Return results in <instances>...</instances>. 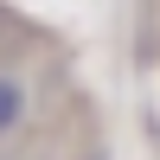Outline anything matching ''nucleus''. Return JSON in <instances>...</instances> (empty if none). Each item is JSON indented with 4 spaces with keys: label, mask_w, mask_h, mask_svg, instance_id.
I'll return each mask as SVG.
<instances>
[{
    "label": "nucleus",
    "mask_w": 160,
    "mask_h": 160,
    "mask_svg": "<svg viewBox=\"0 0 160 160\" xmlns=\"http://www.w3.org/2000/svg\"><path fill=\"white\" fill-rule=\"evenodd\" d=\"M26 115H32V83H26L19 71H0V141L19 135Z\"/></svg>",
    "instance_id": "f257e3e1"
}]
</instances>
